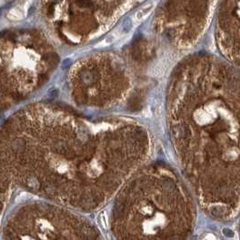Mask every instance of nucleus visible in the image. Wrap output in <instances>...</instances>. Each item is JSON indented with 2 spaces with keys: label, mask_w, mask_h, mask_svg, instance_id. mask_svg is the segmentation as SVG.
Segmentation results:
<instances>
[{
  "label": "nucleus",
  "mask_w": 240,
  "mask_h": 240,
  "mask_svg": "<svg viewBox=\"0 0 240 240\" xmlns=\"http://www.w3.org/2000/svg\"><path fill=\"white\" fill-rule=\"evenodd\" d=\"M152 8H153V5L152 4H150V5H148V6H147L146 7H144V8H142L141 10H139L138 13H137V14H136V18L138 19V20H140V19H142L145 15H147L150 11L152 10Z\"/></svg>",
  "instance_id": "obj_1"
},
{
  "label": "nucleus",
  "mask_w": 240,
  "mask_h": 240,
  "mask_svg": "<svg viewBox=\"0 0 240 240\" xmlns=\"http://www.w3.org/2000/svg\"><path fill=\"white\" fill-rule=\"evenodd\" d=\"M77 3L81 7H91L93 6L92 0H77Z\"/></svg>",
  "instance_id": "obj_2"
}]
</instances>
